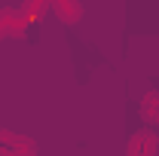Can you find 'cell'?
<instances>
[{"label": "cell", "mask_w": 159, "mask_h": 156, "mask_svg": "<svg viewBox=\"0 0 159 156\" xmlns=\"http://www.w3.org/2000/svg\"><path fill=\"white\" fill-rule=\"evenodd\" d=\"M0 156H37V144L16 132H0Z\"/></svg>", "instance_id": "cell-1"}, {"label": "cell", "mask_w": 159, "mask_h": 156, "mask_svg": "<svg viewBox=\"0 0 159 156\" xmlns=\"http://www.w3.org/2000/svg\"><path fill=\"white\" fill-rule=\"evenodd\" d=\"M156 147H159V141L153 132H138L135 138H129L125 153L129 156H156Z\"/></svg>", "instance_id": "cell-2"}, {"label": "cell", "mask_w": 159, "mask_h": 156, "mask_svg": "<svg viewBox=\"0 0 159 156\" xmlns=\"http://www.w3.org/2000/svg\"><path fill=\"white\" fill-rule=\"evenodd\" d=\"M49 3H52L55 16H58L61 21H67V25L83 16V3H80V0H49Z\"/></svg>", "instance_id": "cell-3"}, {"label": "cell", "mask_w": 159, "mask_h": 156, "mask_svg": "<svg viewBox=\"0 0 159 156\" xmlns=\"http://www.w3.org/2000/svg\"><path fill=\"white\" fill-rule=\"evenodd\" d=\"M141 113L150 122H159V89H153V92H147L141 98Z\"/></svg>", "instance_id": "cell-4"}, {"label": "cell", "mask_w": 159, "mask_h": 156, "mask_svg": "<svg viewBox=\"0 0 159 156\" xmlns=\"http://www.w3.org/2000/svg\"><path fill=\"white\" fill-rule=\"evenodd\" d=\"M0 19H3V12H0Z\"/></svg>", "instance_id": "cell-5"}]
</instances>
